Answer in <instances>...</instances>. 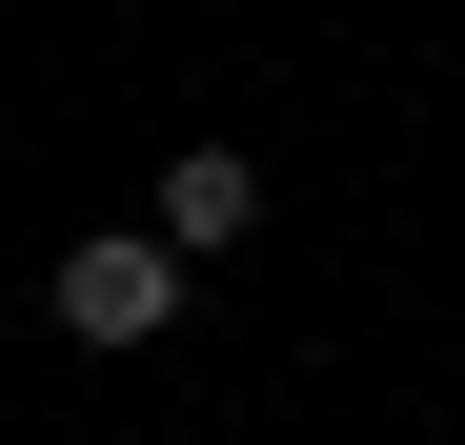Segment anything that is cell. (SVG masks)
<instances>
[{
  "label": "cell",
  "mask_w": 465,
  "mask_h": 445,
  "mask_svg": "<svg viewBox=\"0 0 465 445\" xmlns=\"http://www.w3.org/2000/svg\"><path fill=\"white\" fill-rule=\"evenodd\" d=\"M183 304H203V263L163 243V222H82V243L41 263V324H61V344H102V364H122V344H163Z\"/></svg>",
  "instance_id": "1"
},
{
  "label": "cell",
  "mask_w": 465,
  "mask_h": 445,
  "mask_svg": "<svg viewBox=\"0 0 465 445\" xmlns=\"http://www.w3.org/2000/svg\"><path fill=\"white\" fill-rule=\"evenodd\" d=\"M142 222H163L183 263H243V243H263V163H243V142H163V183H142Z\"/></svg>",
  "instance_id": "2"
}]
</instances>
